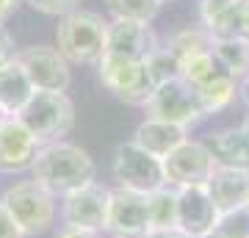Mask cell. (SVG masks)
Instances as JSON below:
<instances>
[{"label":"cell","instance_id":"6da1fadb","mask_svg":"<svg viewBox=\"0 0 249 238\" xmlns=\"http://www.w3.org/2000/svg\"><path fill=\"white\" fill-rule=\"evenodd\" d=\"M31 172H34L36 183L45 185L53 197L55 194L67 197L94 180V161L86 150H80L78 144L55 141V144L39 147Z\"/></svg>","mask_w":249,"mask_h":238},{"label":"cell","instance_id":"7a4b0ae2","mask_svg":"<svg viewBox=\"0 0 249 238\" xmlns=\"http://www.w3.org/2000/svg\"><path fill=\"white\" fill-rule=\"evenodd\" d=\"M108 19L97 11H72L61 17L55 42L58 53L70 64H100L106 55V39H108Z\"/></svg>","mask_w":249,"mask_h":238},{"label":"cell","instance_id":"3957f363","mask_svg":"<svg viewBox=\"0 0 249 238\" xmlns=\"http://www.w3.org/2000/svg\"><path fill=\"white\" fill-rule=\"evenodd\" d=\"M25 130L36 139L39 147L61 141L75 125V106L61 92H34V97L17 114Z\"/></svg>","mask_w":249,"mask_h":238},{"label":"cell","instance_id":"277c9868","mask_svg":"<svg viewBox=\"0 0 249 238\" xmlns=\"http://www.w3.org/2000/svg\"><path fill=\"white\" fill-rule=\"evenodd\" d=\"M144 111H147V119H160V122L178 125V128H186V130H191L196 122L205 119L196 92L183 78L166 80V83L155 86Z\"/></svg>","mask_w":249,"mask_h":238},{"label":"cell","instance_id":"5b68a950","mask_svg":"<svg viewBox=\"0 0 249 238\" xmlns=\"http://www.w3.org/2000/svg\"><path fill=\"white\" fill-rule=\"evenodd\" d=\"M0 202L6 205V211L11 213V219L17 221V227L22 230V236H36L45 233L53 224V194L45 185H39L36 180L11 185L3 194Z\"/></svg>","mask_w":249,"mask_h":238},{"label":"cell","instance_id":"8992f818","mask_svg":"<svg viewBox=\"0 0 249 238\" xmlns=\"http://www.w3.org/2000/svg\"><path fill=\"white\" fill-rule=\"evenodd\" d=\"M114 177L119 180V188L139 191V194H152V191H158V188L166 185L160 158L150 155V152L142 150V147L133 144V141L116 147Z\"/></svg>","mask_w":249,"mask_h":238},{"label":"cell","instance_id":"52a82bcc","mask_svg":"<svg viewBox=\"0 0 249 238\" xmlns=\"http://www.w3.org/2000/svg\"><path fill=\"white\" fill-rule=\"evenodd\" d=\"M97 72H100V83L127 106H147V100L155 92L150 75H147V64L142 61L103 55V61L97 64Z\"/></svg>","mask_w":249,"mask_h":238},{"label":"cell","instance_id":"ba28073f","mask_svg":"<svg viewBox=\"0 0 249 238\" xmlns=\"http://www.w3.org/2000/svg\"><path fill=\"white\" fill-rule=\"evenodd\" d=\"M163 164V177L166 185L172 188H188V185H205L213 175V155L208 152L202 141L196 139H186L180 147L160 161Z\"/></svg>","mask_w":249,"mask_h":238},{"label":"cell","instance_id":"9c48e42d","mask_svg":"<svg viewBox=\"0 0 249 238\" xmlns=\"http://www.w3.org/2000/svg\"><path fill=\"white\" fill-rule=\"evenodd\" d=\"M17 61L31 78L36 92H61V94H67V89L72 83V70L70 61L58 53V47L31 44V47L17 53Z\"/></svg>","mask_w":249,"mask_h":238},{"label":"cell","instance_id":"30bf717a","mask_svg":"<svg viewBox=\"0 0 249 238\" xmlns=\"http://www.w3.org/2000/svg\"><path fill=\"white\" fill-rule=\"evenodd\" d=\"M108 205H111V188L91 180L89 185L64 197V224L100 233V230H106Z\"/></svg>","mask_w":249,"mask_h":238},{"label":"cell","instance_id":"8fae6325","mask_svg":"<svg viewBox=\"0 0 249 238\" xmlns=\"http://www.w3.org/2000/svg\"><path fill=\"white\" fill-rule=\"evenodd\" d=\"M106 230L116 238H144L150 233V205L147 194L116 188L111 191V205H108V221Z\"/></svg>","mask_w":249,"mask_h":238},{"label":"cell","instance_id":"7c38bea8","mask_svg":"<svg viewBox=\"0 0 249 238\" xmlns=\"http://www.w3.org/2000/svg\"><path fill=\"white\" fill-rule=\"evenodd\" d=\"M160 47L155 31L150 22H127V19H114L108 25L106 39V55L127 58V61H147Z\"/></svg>","mask_w":249,"mask_h":238},{"label":"cell","instance_id":"4fadbf2b","mask_svg":"<svg viewBox=\"0 0 249 238\" xmlns=\"http://www.w3.org/2000/svg\"><path fill=\"white\" fill-rule=\"evenodd\" d=\"M219 211L205 185L178 188V227L191 238H199L216 227Z\"/></svg>","mask_w":249,"mask_h":238},{"label":"cell","instance_id":"5bb4252c","mask_svg":"<svg viewBox=\"0 0 249 238\" xmlns=\"http://www.w3.org/2000/svg\"><path fill=\"white\" fill-rule=\"evenodd\" d=\"M36 152H39V144L17 116H9L0 125V169L3 172L31 169L36 161Z\"/></svg>","mask_w":249,"mask_h":238},{"label":"cell","instance_id":"9a60e30c","mask_svg":"<svg viewBox=\"0 0 249 238\" xmlns=\"http://www.w3.org/2000/svg\"><path fill=\"white\" fill-rule=\"evenodd\" d=\"M202 144L213 155L216 166L224 169H238L249 172V136L244 128H224L211 136H205Z\"/></svg>","mask_w":249,"mask_h":238},{"label":"cell","instance_id":"2e32d148","mask_svg":"<svg viewBox=\"0 0 249 238\" xmlns=\"http://www.w3.org/2000/svg\"><path fill=\"white\" fill-rule=\"evenodd\" d=\"M208 194L213 200L216 211L227 213L238 205H247V191H249V172H238V169H224L216 166L211 180L205 183Z\"/></svg>","mask_w":249,"mask_h":238},{"label":"cell","instance_id":"e0dca14e","mask_svg":"<svg viewBox=\"0 0 249 238\" xmlns=\"http://www.w3.org/2000/svg\"><path fill=\"white\" fill-rule=\"evenodd\" d=\"M188 139L186 128H178V125L160 122V119H144L133 133V144H139L142 150H147L155 158H166L175 147H180L183 141Z\"/></svg>","mask_w":249,"mask_h":238},{"label":"cell","instance_id":"ac0fdd59","mask_svg":"<svg viewBox=\"0 0 249 238\" xmlns=\"http://www.w3.org/2000/svg\"><path fill=\"white\" fill-rule=\"evenodd\" d=\"M241 0H199V25L213 39L238 36Z\"/></svg>","mask_w":249,"mask_h":238},{"label":"cell","instance_id":"d6986e66","mask_svg":"<svg viewBox=\"0 0 249 238\" xmlns=\"http://www.w3.org/2000/svg\"><path fill=\"white\" fill-rule=\"evenodd\" d=\"M34 83L25 75V70L19 67V61H9L3 70H0V108L9 116H17L25 103L34 97Z\"/></svg>","mask_w":249,"mask_h":238},{"label":"cell","instance_id":"ffe728a7","mask_svg":"<svg viewBox=\"0 0 249 238\" xmlns=\"http://www.w3.org/2000/svg\"><path fill=\"white\" fill-rule=\"evenodd\" d=\"M196 100H199V106H202L205 116L211 114H219L224 111L227 106H232V100L238 97V80L227 75L224 70H219L211 80H205L202 86H196Z\"/></svg>","mask_w":249,"mask_h":238},{"label":"cell","instance_id":"44dd1931","mask_svg":"<svg viewBox=\"0 0 249 238\" xmlns=\"http://www.w3.org/2000/svg\"><path fill=\"white\" fill-rule=\"evenodd\" d=\"M213 55H216V61H219V67H222L227 75H232L235 80L249 75V42L247 39H241V36L216 39Z\"/></svg>","mask_w":249,"mask_h":238},{"label":"cell","instance_id":"7402d4cb","mask_svg":"<svg viewBox=\"0 0 249 238\" xmlns=\"http://www.w3.org/2000/svg\"><path fill=\"white\" fill-rule=\"evenodd\" d=\"M147 205H150V230L178 227V188L163 185L152 191L147 194Z\"/></svg>","mask_w":249,"mask_h":238},{"label":"cell","instance_id":"603a6c76","mask_svg":"<svg viewBox=\"0 0 249 238\" xmlns=\"http://www.w3.org/2000/svg\"><path fill=\"white\" fill-rule=\"evenodd\" d=\"M213 36L208 34L202 25H194V28H183V31H178V34L169 39V47L172 55L180 61H186V58H191V55L196 53H208V50H213Z\"/></svg>","mask_w":249,"mask_h":238},{"label":"cell","instance_id":"cb8c5ba5","mask_svg":"<svg viewBox=\"0 0 249 238\" xmlns=\"http://www.w3.org/2000/svg\"><path fill=\"white\" fill-rule=\"evenodd\" d=\"M106 9L114 19L152 22L160 11V0H106Z\"/></svg>","mask_w":249,"mask_h":238},{"label":"cell","instance_id":"d4e9b609","mask_svg":"<svg viewBox=\"0 0 249 238\" xmlns=\"http://www.w3.org/2000/svg\"><path fill=\"white\" fill-rule=\"evenodd\" d=\"M219 70H222V67H219V61H216L213 50L196 53V55H191V58H186V61H180V78L186 80L191 89L202 86L205 80H211Z\"/></svg>","mask_w":249,"mask_h":238},{"label":"cell","instance_id":"484cf974","mask_svg":"<svg viewBox=\"0 0 249 238\" xmlns=\"http://www.w3.org/2000/svg\"><path fill=\"white\" fill-rule=\"evenodd\" d=\"M144 64H147V75H150L152 86H160V83H166V80L180 78V64H178V58L172 55V50L166 44H160Z\"/></svg>","mask_w":249,"mask_h":238},{"label":"cell","instance_id":"4316f807","mask_svg":"<svg viewBox=\"0 0 249 238\" xmlns=\"http://www.w3.org/2000/svg\"><path fill=\"white\" fill-rule=\"evenodd\" d=\"M213 230L222 238H249V205H238L227 213H219Z\"/></svg>","mask_w":249,"mask_h":238},{"label":"cell","instance_id":"83f0119b","mask_svg":"<svg viewBox=\"0 0 249 238\" xmlns=\"http://www.w3.org/2000/svg\"><path fill=\"white\" fill-rule=\"evenodd\" d=\"M25 3L42 14H50V17H67L72 11H78L80 0H25Z\"/></svg>","mask_w":249,"mask_h":238},{"label":"cell","instance_id":"f1b7e54d","mask_svg":"<svg viewBox=\"0 0 249 238\" xmlns=\"http://www.w3.org/2000/svg\"><path fill=\"white\" fill-rule=\"evenodd\" d=\"M0 238H22V230L17 227V221L11 219L3 202H0Z\"/></svg>","mask_w":249,"mask_h":238},{"label":"cell","instance_id":"f546056e","mask_svg":"<svg viewBox=\"0 0 249 238\" xmlns=\"http://www.w3.org/2000/svg\"><path fill=\"white\" fill-rule=\"evenodd\" d=\"M17 55H14V39L6 28H0V70L6 67L9 61H14Z\"/></svg>","mask_w":249,"mask_h":238},{"label":"cell","instance_id":"4dcf8cb0","mask_svg":"<svg viewBox=\"0 0 249 238\" xmlns=\"http://www.w3.org/2000/svg\"><path fill=\"white\" fill-rule=\"evenodd\" d=\"M238 36L249 42V0H241V9H238Z\"/></svg>","mask_w":249,"mask_h":238},{"label":"cell","instance_id":"1f68e13d","mask_svg":"<svg viewBox=\"0 0 249 238\" xmlns=\"http://www.w3.org/2000/svg\"><path fill=\"white\" fill-rule=\"evenodd\" d=\"M144 238H191V236H186L180 227H169V230H150Z\"/></svg>","mask_w":249,"mask_h":238},{"label":"cell","instance_id":"d6a6232c","mask_svg":"<svg viewBox=\"0 0 249 238\" xmlns=\"http://www.w3.org/2000/svg\"><path fill=\"white\" fill-rule=\"evenodd\" d=\"M58 238H97V233H89V230H80V227H67L64 224Z\"/></svg>","mask_w":249,"mask_h":238},{"label":"cell","instance_id":"836d02e7","mask_svg":"<svg viewBox=\"0 0 249 238\" xmlns=\"http://www.w3.org/2000/svg\"><path fill=\"white\" fill-rule=\"evenodd\" d=\"M17 3H19V0H0V28H3V22L9 19L11 11L17 9Z\"/></svg>","mask_w":249,"mask_h":238},{"label":"cell","instance_id":"e575fe53","mask_svg":"<svg viewBox=\"0 0 249 238\" xmlns=\"http://www.w3.org/2000/svg\"><path fill=\"white\" fill-rule=\"evenodd\" d=\"M238 100L247 106V111H249V75H244V78L238 80Z\"/></svg>","mask_w":249,"mask_h":238},{"label":"cell","instance_id":"d590c367","mask_svg":"<svg viewBox=\"0 0 249 238\" xmlns=\"http://www.w3.org/2000/svg\"><path fill=\"white\" fill-rule=\"evenodd\" d=\"M199 238H222V236H219L216 230H211V233H205V236H199Z\"/></svg>","mask_w":249,"mask_h":238},{"label":"cell","instance_id":"8d00e7d4","mask_svg":"<svg viewBox=\"0 0 249 238\" xmlns=\"http://www.w3.org/2000/svg\"><path fill=\"white\" fill-rule=\"evenodd\" d=\"M244 130H247V136H249V111H247V116H244V125H241Z\"/></svg>","mask_w":249,"mask_h":238},{"label":"cell","instance_id":"74e56055","mask_svg":"<svg viewBox=\"0 0 249 238\" xmlns=\"http://www.w3.org/2000/svg\"><path fill=\"white\" fill-rule=\"evenodd\" d=\"M6 119H9V114H6V111H3V108H0V125L6 122Z\"/></svg>","mask_w":249,"mask_h":238},{"label":"cell","instance_id":"f35d334b","mask_svg":"<svg viewBox=\"0 0 249 238\" xmlns=\"http://www.w3.org/2000/svg\"><path fill=\"white\" fill-rule=\"evenodd\" d=\"M247 205H249V191H247Z\"/></svg>","mask_w":249,"mask_h":238},{"label":"cell","instance_id":"ab89813d","mask_svg":"<svg viewBox=\"0 0 249 238\" xmlns=\"http://www.w3.org/2000/svg\"><path fill=\"white\" fill-rule=\"evenodd\" d=\"M160 3H166V0H160Z\"/></svg>","mask_w":249,"mask_h":238}]
</instances>
